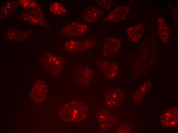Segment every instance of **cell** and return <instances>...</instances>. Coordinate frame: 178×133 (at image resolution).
Wrapping results in <instances>:
<instances>
[{"mask_svg": "<svg viewBox=\"0 0 178 133\" xmlns=\"http://www.w3.org/2000/svg\"><path fill=\"white\" fill-rule=\"evenodd\" d=\"M89 113L87 105L83 102L72 101L64 104L60 108L59 115L61 118L66 122L75 123L86 119Z\"/></svg>", "mask_w": 178, "mask_h": 133, "instance_id": "6da1fadb", "label": "cell"}, {"mask_svg": "<svg viewBox=\"0 0 178 133\" xmlns=\"http://www.w3.org/2000/svg\"><path fill=\"white\" fill-rule=\"evenodd\" d=\"M40 60L44 70L52 76L59 75L65 66V61L63 58L51 53H46L42 54Z\"/></svg>", "mask_w": 178, "mask_h": 133, "instance_id": "7a4b0ae2", "label": "cell"}, {"mask_svg": "<svg viewBox=\"0 0 178 133\" xmlns=\"http://www.w3.org/2000/svg\"><path fill=\"white\" fill-rule=\"evenodd\" d=\"M16 18L32 25L49 28L45 20L44 10L39 6L35 9L23 11Z\"/></svg>", "mask_w": 178, "mask_h": 133, "instance_id": "3957f363", "label": "cell"}, {"mask_svg": "<svg viewBox=\"0 0 178 133\" xmlns=\"http://www.w3.org/2000/svg\"><path fill=\"white\" fill-rule=\"evenodd\" d=\"M90 30V27L82 23L73 21L65 24L59 29V36L63 37H76L85 35Z\"/></svg>", "mask_w": 178, "mask_h": 133, "instance_id": "277c9868", "label": "cell"}, {"mask_svg": "<svg viewBox=\"0 0 178 133\" xmlns=\"http://www.w3.org/2000/svg\"><path fill=\"white\" fill-rule=\"evenodd\" d=\"M133 3V1H130L126 5L115 8L103 19L102 22L117 23L124 20L130 13Z\"/></svg>", "mask_w": 178, "mask_h": 133, "instance_id": "5b68a950", "label": "cell"}, {"mask_svg": "<svg viewBox=\"0 0 178 133\" xmlns=\"http://www.w3.org/2000/svg\"><path fill=\"white\" fill-rule=\"evenodd\" d=\"M121 39L118 37L105 38L103 43L102 54L106 58H112L119 54L122 44Z\"/></svg>", "mask_w": 178, "mask_h": 133, "instance_id": "8992f818", "label": "cell"}, {"mask_svg": "<svg viewBox=\"0 0 178 133\" xmlns=\"http://www.w3.org/2000/svg\"><path fill=\"white\" fill-rule=\"evenodd\" d=\"M99 125L98 132L103 133L109 130L114 127L117 123L115 115L104 109L99 110L96 114Z\"/></svg>", "mask_w": 178, "mask_h": 133, "instance_id": "52a82bcc", "label": "cell"}, {"mask_svg": "<svg viewBox=\"0 0 178 133\" xmlns=\"http://www.w3.org/2000/svg\"><path fill=\"white\" fill-rule=\"evenodd\" d=\"M96 43V40L93 38L80 40H71L65 42L64 49L65 51L69 53L83 51L92 48Z\"/></svg>", "mask_w": 178, "mask_h": 133, "instance_id": "ba28073f", "label": "cell"}, {"mask_svg": "<svg viewBox=\"0 0 178 133\" xmlns=\"http://www.w3.org/2000/svg\"><path fill=\"white\" fill-rule=\"evenodd\" d=\"M124 97V92L122 88L119 87L114 88L105 94V105L110 108L117 107L122 102Z\"/></svg>", "mask_w": 178, "mask_h": 133, "instance_id": "9c48e42d", "label": "cell"}, {"mask_svg": "<svg viewBox=\"0 0 178 133\" xmlns=\"http://www.w3.org/2000/svg\"><path fill=\"white\" fill-rule=\"evenodd\" d=\"M149 46L148 47V46H141V50H140L139 52L140 54L138 58V60H137V62H136L138 63V64L136 65V67H138L137 69H140L141 70V75H142V71L143 70L145 73L146 71H147V69H149L148 65L151 66H151L152 64V57L154 56V53L152 52V50H151L150 47L149 48Z\"/></svg>", "mask_w": 178, "mask_h": 133, "instance_id": "30bf717a", "label": "cell"}, {"mask_svg": "<svg viewBox=\"0 0 178 133\" xmlns=\"http://www.w3.org/2000/svg\"><path fill=\"white\" fill-rule=\"evenodd\" d=\"M33 30H24L18 28H9L4 35V38L7 40L23 41L26 40L32 35Z\"/></svg>", "mask_w": 178, "mask_h": 133, "instance_id": "8fae6325", "label": "cell"}, {"mask_svg": "<svg viewBox=\"0 0 178 133\" xmlns=\"http://www.w3.org/2000/svg\"><path fill=\"white\" fill-rule=\"evenodd\" d=\"M48 92L47 86L45 82L41 80H37L32 86L30 97L34 102L40 103L46 98Z\"/></svg>", "mask_w": 178, "mask_h": 133, "instance_id": "7c38bea8", "label": "cell"}, {"mask_svg": "<svg viewBox=\"0 0 178 133\" xmlns=\"http://www.w3.org/2000/svg\"><path fill=\"white\" fill-rule=\"evenodd\" d=\"M96 63L108 79L112 80L117 76L119 68L116 63L103 60H99Z\"/></svg>", "mask_w": 178, "mask_h": 133, "instance_id": "4fadbf2b", "label": "cell"}, {"mask_svg": "<svg viewBox=\"0 0 178 133\" xmlns=\"http://www.w3.org/2000/svg\"><path fill=\"white\" fill-rule=\"evenodd\" d=\"M77 81L82 84L89 85L95 75L94 71L85 65L77 66L74 72Z\"/></svg>", "mask_w": 178, "mask_h": 133, "instance_id": "5bb4252c", "label": "cell"}, {"mask_svg": "<svg viewBox=\"0 0 178 133\" xmlns=\"http://www.w3.org/2000/svg\"><path fill=\"white\" fill-rule=\"evenodd\" d=\"M82 16L86 23L94 24L100 21L103 17L104 14L100 8L95 5H91L84 10Z\"/></svg>", "mask_w": 178, "mask_h": 133, "instance_id": "9a60e30c", "label": "cell"}, {"mask_svg": "<svg viewBox=\"0 0 178 133\" xmlns=\"http://www.w3.org/2000/svg\"><path fill=\"white\" fill-rule=\"evenodd\" d=\"M176 107L171 108L161 115L160 121L164 127H169L176 126L178 123V110Z\"/></svg>", "mask_w": 178, "mask_h": 133, "instance_id": "2e32d148", "label": "cell"}, {"mask_svg": "<svg viewBox=\"0 0 178 133\" xmlns=\"http://www.w3.org/2000/svg\"><path fill=\"white\" fill-rule=\"evenodd\" d=\"M145 30V26L143 23L135 24L129 26L126 29L127 38L131 42L136 43L142 38Z\"/></svg>", "mask_w": 178, "mask_h": 133, "instance_id": "e0dca14e", "label": "cell"}, {"mask_svg": "<svg viewBox=\"0 0 178 133\" xmlns=\"http://www.w3.org/2000/svg\"><path fill=\"white\" fill-rule=\"evenodd\" d=\"M19 5L18 1H8L2 3L0 9V21L14 14Z\"/></svg>", "mask_w": 178, "mask_h": 133, "instance_id": "ac0fdd59", "label": "cell"}, {"mask_svg": "<svg viewBox=\"0 0 178 133\" xmlns=\"http://www.w3.org/2000/svg\"><path fill=\"white\" fill-rule=\"evenodd\" d=\"M157 29L160 40L164 45H167L171 31L164 19L162 17H159L157 19Z\"/></svg>", "mask_w": 178, "mask_h": 133, "instance_id": "d6986e66", "label": "cell"}, {"mask_svg": "<svg viewBox=\"0 0 178 133\" xmlns=\"http://www.w3.org/2000/svg\"><path fill=\"white\" fill-rule=\"evenodd\" d=\"M152 83L149 81H146L140 85L137 88L132 97L134 102L139 103L141 102L151 89Z\"/></svg>", "mask_w": 178, "mask_h": 133, "instance_id": "ffe728a7", "label": "cell"}, {"mask_svg": "<svg viewBox=\"0 0 178 133\" xmlns=\"http://www.w3.org/2000/svg\"><path fill=\"white\" fill-rule=\"evenodd\" d=\"M49 10L53 16H59L65 14L68 12L67 9L61 3L57 2H52L50 4Z\"/></svg>", "mask_w": 178, "mask_h": 133, "instance_id": "44dd1931", "label": "cell"}, {"mask_svg": "<svg viewBox=\"0 0 178 133\" xmlns=\"http://www.w3.org/2000/svg\"><path fill=\"white\" fill-rule=\"evenodd\" d=\"M18 1L22 8L25 10L32 9L39 7L38 3L33 0H18Z\"/></svg>", "mask_w": 178, "mask_h": 133, "instance_id": "7402d4cb", "label": "cell"}, {"mask_svg": "<svg viewBox=\"0 0 178 133\" xmlns=\"http://www.w3.org/2000/svg\"><path fill=\"white\" fill-rule=\"evenodd\" d=\"M96 2L100 7L107 10H110L113 6L112 0H97Z\"/></svg>", "mask_w": 178, "mask_h": 133, "instance_id": "603a6c76", "label": "cell"}, {"mask_svg": "<svg viewBox=\"0 0 178 133\" xmlns=\"http://www.w3.org/2000/svg\"><path fill=\"white\" fill-rule=\"evenodd\" d=\"M116 132L117 133H130L131 132V130L127 124L123 123L119 125Z\"/></svg>", "mask_w": 178, "mask_h": 133, "instance_id": "cb8c5ba5", "label": "cell"}]
</instances>
